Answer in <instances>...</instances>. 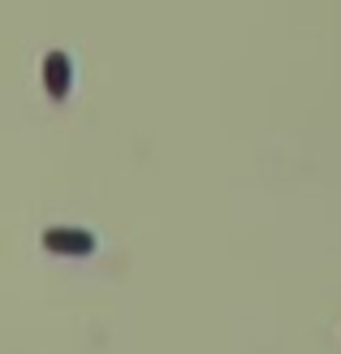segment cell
Returning a JSON list of instances; mask_svg holds the SVG:
<instances>
[{"mask_svg":"<svg viewBox=\"0 0 341 354\" xmlns=\"http://www.w3.org/2000/svg\"><path fill=\"white\" fill-rule=\"evenodd\" d=\"M44 246L52 255H69V259H86L95 255V234L91 229H69V225H57L44 234Z\"/></svg>","mask_w":341,"mask_h":354,"instance_id":"1","label":"cell"},{"mask_svg":"<svg viewBox=\"0 0 341 354\" xmlns=\"http://www.w3.org/2000/svg\"><path fill=\"white\" fill-rule=\"evenodd\" d=\"M44 86H48V95L57 100V104H65L69 100V91H74V57L69 52H48V61H44Z\"/></svg>","mask_w":341,"mask_h":354,"instance_id":"2","label":"cell"}]
</instances>
